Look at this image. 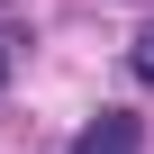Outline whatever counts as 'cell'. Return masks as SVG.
Listing matches in <instances>:
<instances>
[{
  "instance_id": "cell-1",
  "label": "cell",
  "mask_w": 154,
  "mask_h": 154,
  "mask_svg": "<svg viewBox=\"0 0 154 154\" xmlns=\"http://www.w3.org/2000/svg\"><path fill=\"white\" fill-rule=\"evenodd\" d=\"M72 154H136V118L127 109H100L82 136H72Z\"/></svg>"
},
{
  "instance_id": "cell-2",
  "label": "cell",
  "mask_w": 154,
  "mask_h": 154,
  "mask_svg": "<svg viewBox=\"0 0 154 154\" xmlns=\"http://www.w3.org/2000/svg\"><path fill=\"white\" fill-rule=\"evenodd\" d=\"M136 82H154V27H136Z\"/></svg>"
}]
</instances>
